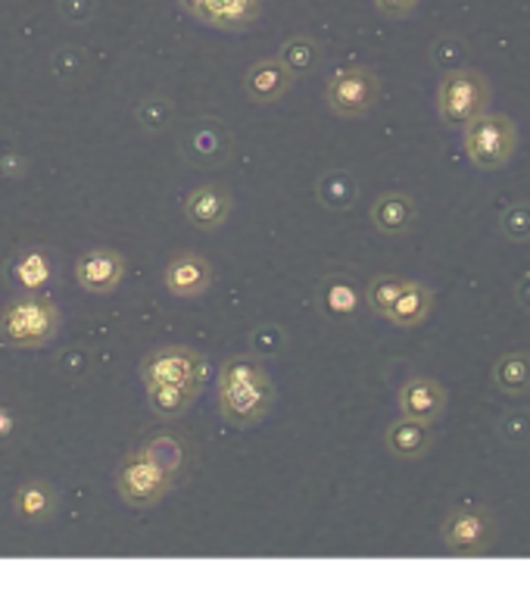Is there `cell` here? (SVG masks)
<instances>
[{
	"mask_svg": "<svg viewBox=\"0 0 530 593\" xmlns=\"http://www.w3.org/2000/svg\"><path fill=\"white\" fill-rule=\"evenodd\" d=\"M493 388L506 396L530 394V353L528 350H512L502 353L493 363Z\"/></svg>",
	"mask_w": 530,
	"mask_h": 593,
	"instance_id": "obj_20",
	"label": "cell"
},
{
	"mask_svg": "<svg viewBox=\"0 0 530 593\" xmlns=\"http://www.w3.org/2000/svg\"><path fill=\"white\" fill-rule=\"evenodd\" d=\"M213 263L197 253V250H182L169 260L166 272H163V281H166L169 294L179 296V300H200L213 288Z\"/></svg>",
	"mask_w": 530,
	"mask_h": 593,
	"instance_id": "obj_11",
	"label": "cell"
},
{
	"mask_svg": "<svg viewBox=\"0 0 530 593\" xmlns=\"http://www.w3.org/2000/svg\"><path fill=\"white\" fill-rule=\"evenodd\" d=\"M406 281L409 279H399V275H375V279L368 281V288H365V303L371 306V313H378L387 319L390 306H394L397 296L402 294Z\"/></svg>",
	"mask_w": 530,
	"mask_h": 593,
	"instance_id": "obj_27",
	"label": "cell"
},
{
	"mask_svg": "<svg viewBox=\"0 0 530 593\" xmlns=\"http://www.w3.org/2000/svg\"><path fill=\"white\" fill-rule=\"evenodd\" d=\"M232 210L234 200L228 194V188H222L216 182L200 184L184 198V215L200 231H218L232 219Z\"/></svg>",
	"mask_w": 530,
	"mask_h": 593,
	"instance_id": "obj_15",
	"label": "cell"
},
{
	"mask_svg": "<svg viewBox=\"0 0 530 593\" xmlns=\"http://www.w3.org/2000/svg\"><path fill=\"white\" fill-rule=\"evenodd\" d=\"M462 148L475 169L481 172L502 169L512 163V157L518 153V125L512 115L487 110L462 129Z\"/></svg>",
	"mask_w": 530,
	"mask_h": 593,
	"instance_id": "obj_4",
	"label": "cell"
},
{
	"mask_svg": "<svg viewBox=\"0 0 530 593\" xmlns=\"http://www.w3.org/2000/svg\"><path fill=\"white\" fill-rule=\"evenodd\" d=\"M384 446H387V453L397 456V460H425L434 446V429L428 422H418V419L402 415V419L387 425V431H384Z\"/></svg>",
	"mask_w": 530,
	"mask_h": 593,
	"instance_id": "obj_17",
	"label": "cell"
},
{
	"mask_svg": "<svg viewBox=\"0 0 530 593\" xmlns=\"http://www.w3.org/2000/svg\"><path fill=\"white\" fill-rule=\"evenodd\" d=\"M278 57H282L284 67L294 72V79H303V76H313L322 63V44L309 34H294L284 41Z\"/></svg>",
	"mask_w": 530,
	"mask_h": 593,
	"instance_id": "obj_25",
	"label": "cell"
},
{
	"mask_svg": "<svg viewBox=\"0 0 530 593\" xmlns=\"http://www.w3.org/2000/svg\"><path fill=\"white\" fill-rule=\"evenodd\" d=\"M514 303H518L524 313H530V272H524V275L518 279V284H514Z\"/></svg>",
	"mask_w": 530,
	"mask_h": 593,
	"instance_id": "obj_34",
	"label": "cell"
},
{
	"mask_svg": "<svg viewBox=\"0 0 530 593\" xmlns=\"http://www.w3.org/2000/svg\"><path fill=\"white\" fill-rule=\"evenodd\" d=\"M218 412L234 429L259 425L278 403V388L256 356H232L218 369Z\"/></svg>",
	"mask_w": 530,
	"mask_h": 593,
	"instance_id": "obj_1",
	"label": "cell"
},
{
	"mask_svg": "<svg viewBox=\"0 0 530 593\" xmlns=\"http://www.w3.org/2000/svg\"><path fill=\"white\" fill-rule=\"evenodd\" d=\"M381 100V79L368 67H344L325 84V103L340 119H363Z\"/></svg>",
	"mask_w": 530,
	"mask_h": 593,
	"instance_id": "obj_8",
	"label": "cell"
},
{
	"mask_svg": "<svg viewBox=\"0 0 530 593\" xmlns=\"http://www.w3.org/2000/svg\"><path fill=\"white\" fill-rule=\"evenodd\" d=\"M147 453L150 460L156 462L160 469H166L172 479L179 481V475L184 472V462H187V444L175 434H153L141 446Z\"/></svg>",
	"mask_w": 530,
	"mask_h": 593,
	"instance_id": "obj_26",
	"label": "cell"
},
{
	"mask_svg": "<svg viewBox=\"0 0 530 593\" xmlns=\"http://www.w3.org/2000/svg\"><path fill=\"white\" fill-rule=\"evenodd\" d=\"M175 488V479L160 469L144 450H134L116 469V494L129 510H153Z\"/></svg>",
	"mask_w": 530,
	"mask_h": 593,
	"instance_id": "obj_5",
	"label": "cell"
},
{
	"mask_svg": "<svg viewBox=\"0 0 530 593\" xmlns=\"http://www.w3.org/2000/svg\"><path fill=\"white\" fill-rule=\"evenodd\" d=\"M499 231L512 244H528L530 241V203H512L506 213L499 215Z\"/></svg>",
	"mask_w": 530,
	"mask_h": 593,
	"instance_id": "obj_28",
	"label": "cell"
},
{
	"mask_svg": "<svg viewBox=\"0 0 530 593\" xmlns=\"http://www.w3.org/2000/svg\"><path fill=\"white\" fill-rule=\"evenodd\" d=\"M502 444L509 446H528L530 444V412L528 410H509L497 422Z\"/></svg>",
	"mask_w": 530,
	"mask_h": 593,
	"instance_id": "obj_29",
	"label": "cell"
},
{
	"mask_svg": "<svg viewBox=\"0 0 530 593\" xmlns=\"http://www.w3.org/2000/svg\"><path fill=\"white\" fill-rule=\"evenodd\" d=\"M493 84L481 69L456 67L447 69L437 84V115L447 129H465L478 115L490 110Z\"/></svg>",
	"mask_w": 530,
	"mask_h": 593,
	"instance_id": "obj_3",
	"label": "cell"
},
{
	"mask_svg": "<svg viewBox=\"0 0 530 593\" xmlns=\"http://www.w3.org/2000/svg\"><path fill=\"white\" fill-rule=\"evenodd\" d=\"M322 310L325 315H332L337 322L353 319L359 313V291L347 275H332V279L322 284Z\"/></svg>",
	"mask_w": 530,
	"mask_h": 593,
	"instance_id": "obj_24",
	"label": "cell"
},
{
	"mask_svg": "<svg viewBox=\"0 0 530 593\" xmlns=\"http://www.w3.org/2000/svg\"><path fill=\"white\" fill-rule=\"evenodd\" d=\"M10 506H13V515L22 525L41 527L48 525L50 519L57 515V510H60V491L44 479H29L19 484Z\"/></svg>",
	"mask_w": 530,
	"mask_h": 593,
	"instance_id": "obj_16",
	"label": "cell"
},
{
	"mask_svg": "<svg viewBox=\"0 0 530 593\" xmlns=\"http://www.w3.org/2000/svg\"><path fill=\"white\" fill-rule=\"evenodd\" d=\"M175 119V110L166 98H147L141 107H137V122L147 129V132H163L172 125Z\"/></svg>",
	"mask_w": 530,
	"mask_h": 593,
	"instance_id": "obj_30",
	"label": "cell"
},
{
	"mask_svg": "<svg viewBox=\"0 0 530 593\" xmlns=\"http://www.w3.org/2000/svg\"><path fill=\"white\" fill-rule=\"evenodd\" d=\"M315 198L325 210L344 213L359 198V184H356V179L349 175L347 169H332L315 182Z\"/></svg>",
	"mask_w": 530,
	"mask_h": 593,
	"instance_id": "obj_21",
	"label": "cell"
},
{
	"mask_svg": "<svg viewBox=\"0 0 530 593\" xmlns=\"http://www.w3.org/2000/svg\"><path fill=\"white\" fill-rule=\"evenodd\" d=\"M63 325L60 306L41 291H26L3 303L0 310V341L13 350H38L48 346Z\"/></svg>",
	"mask_w": 530,
	"mask_h": 593,
	"instance_id": "obj_2",
	"label": "cell"
},
{
	"mask_svg": "<svg viewBox=\"0 0 530 593\" xmlns=\"http://www.w3.org/2000/svg\"><path fill=\"white\" fill-rule=\"evenodd\" d=\"M13 429H17V419H13V412L0 403V441H7V438L13 434Z\"/></svg>",
	"mask_w": 530,
	"mask_h": 593,
	"instance_id": "obj_35",
	"label": "cell"
},
{
	"mask_svg": "<svg viewBox=\"0 0 530 593\" xmlns=\"http://www.w3.org/2000/svg\"><path fill=\"white\" fill-rule=\"evenodd\" d=\"M447 388L437 379H428V375L409 379L399 388L397 394L399 412L409 415V419H418V422H428V425H434V422L447 412Z\"/></svg>",
	"mask_w": 530,
	"mask_h": 593,
	"instance_id": "obj_13",
	"label": "cell"
},
{
	"mask_svg": "<svg viewBox=\"0 0 530 593\" xmlns=\"http://www.w3.org/2000/svg\"><path fill=\"white\" fill-rule=\"evenodd\" d=\"M125 257L113 248H94L79 257L75 263V281L88 294H113L125 279Z\"/></svg>",
	"mask_w": 530,
	"mask_h": 593,
	"instance_id": "obj_12",
	"label": "cell"
},
{
	"mask_svg": "<svg viewBox=\"0 0 530 593\" xmlns=\"http://www.w3.org/2000/svg\"><path fill=\"white\" fill-rule=\"evenodd\" d=\"M415 222H418V207L409 194L390 191V194H381L371 203V225L381 234H390V238L409 234L415 229Z\"/></svg>",
	"mask_w": 530,
	"mask_h": 593,
	"instance_id": "obj_18",
	"label": "cell"
},
{
	"mask_svg": "<svg viewBox=\"0 0 530 593\" xmlns=\"http://www.w3.org/2000/svg\"><path fill=\"white\" fill-rule=\"evenodd\" d=\"M284 344V334L278 329H272V325H265L253 334V350H256V356H278V350Z\"/></svg>",
	"mask_w": 530,
	"mask_h": 593,
	"instance_id": "obj_31",
	"label": "cell"
},
{
	"mask_svg": "<svg viewBox=\"0 0 530 593\" xmlns=\"http://www.w3.org/2000/svg\"><path fill=\"white\" fill-rule=\"evenodd\" d=\"M179 10L216 32H247L263 17V0H175Z\"/></svg>",
	"mask_w": 530,
	"mask_h": 593,
	"instance_id": "obj_10",
	"label": "cell"
},
{
	"mask_svg": "<svg viewBox=\"0 0 530 593\" xmlns=\"http://www.w3.org/2000/svg\"><path fill=\"white\" fill-rule=\"evenodd\" d=\"M13 279L22 291H44L50 281H53V257L50 250L32 248L22 250L17 260H13Z\"/></svg>",
	"mask_w": 530,
	"mask_h": 593,
	"instance_id": "obj_22",
	"label": "cell"
},
{
	"mask_svg": "<svg viewBox=\"0 0 530 593\" xmlns=\"http://www.w3.org/2000/svg\"><path fill=\"white\" fill-rule=\"evenodd\" d=\"M418 3H421V0H375L378 13H381V17H387V19L412 17L415 10H418Z\"/></svg>",
	"mask_w": 530,
	"mask_h": 593,
	"instance_id": "obj_32",
	"label": "cell"
},
{
	"mask_svg": "<svg viewBox=\"0 0 530 593\" xmlns=\"http://www.w3.org/2000/svg\"><path fill=\"white\" fill-rule=\"evenodd\" d=\"M462 53H465L462 44H449V41H440V44H434V63H437V67L444 63V72H447V69L462 67V63H459V60H462Z\"/></svg>",
	"mask_w": 530,
	"mask_h": 593,
	"instance_id": "obj_33",
	"label": "cell"
},
{
	"mask_svg": "<svg viewBox=\"0 0 530 593\" xmlns=\"http://www.w3.org/2000/svg\"><path fill=\"white\" fill-rule=\"evenodd\" d=\"M294 72L284 67L282 57H263V60H256L253 67L247 69V76H244V91H247V98L253 103H259V107H272V103H278L291 94V88H294Z\"/></svg>",
	"mask_w": 530,
	"mask_h": 593,
	"instance_id": "obj_14",
	"label": "cell"
},
{
	"mask_svg": "<svg viewBox=\"0 0 530 593\" xmlns=\"http://www.w3.org/2000/svg\"><path fill=\"white\" fill-rule=\"evenodd\" d=\"M206 375H210V363L194 346H156V350H150L147 356L141 360V381H144V388L175 384V388H197V391H203Z\"/></svg>",
	"mask_w": 530,
	"mask_h": 593,
	"instance_id": "obj_7",
	"label": "cell"
},
{
	"mask_svg": "<svg viewBox=\"0 0 530 593\" xmlns=\"http://www.w3.org/2000/svg\"><path fill=\"white\" fill-rule=\"evenodd\" d=\"M440 541L452 556H487L497 544V515L478 503L452 506L440 522Z\"/></svg>",
	"mask_w": 530,
	"mask_h": 593,
	"instance_id": "obj_6",
	"label": "cell"
},
{
	"mask_svg": "<svg viewBox=\"0 0 530 593\" xmlns=\"http://www.w3.org/2000/svg\"><path fill=\"white\" fill-rule=\"evenodd\" d=\"M200 391L197 388H175V384H153L147 388V406L153 415L160 419H182L184 412H191V406L197 403Z\"/></svg>",
	"mask_w": 530,
	"mask_h": 593,
	"instance_id": "obj_23",
	"label": "cell"
},
{
	"mask_svg": "<svg viewBox=\"0 0 530 593\" xmlns=\"http://www.w3.org/2000/svg\"><path fill=\"white\" fill-rule=\"evenodd\" d=\"M234 150V134L225 122L218 119H194L187 122L179 134V153L191 165L197 169H216V165H225L232 160Z\"/></svg>",
	"mask_w": 530,
	"mask_h": 593,
	"instance_id": "obj_9",
	"label": "cell"
},
{
	"mask_svg": "<svg viewBox=\"0 0 530 593\" xmlns=\"http://www.w3.org/2000/svg\"><path fill=\"white\" fill-rule=\"evenodd\" d=\"M434 310V291L428 284H421V281H406V288H402V294L397 296V303L390 306V313L387 319L397 325V329L409 331L418 329Z\"/></svg>",
	"mask_w": 530,
	"mask_h": 593,
	"instance_id": "obj_19",
	"label": "cell"
}]
</instances>
